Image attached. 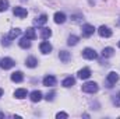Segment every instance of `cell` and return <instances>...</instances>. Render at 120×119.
Returning a JSON list of instances; mask_svg holds the SVG:
<instances>
[{"label": "cell", "instance_id": "1", "mask_svg": "<svg viewBox=\"0 0 120 119\" xmlns=\"http://www.w3.org/2000/svg\"><path fill=\"white\" fill-rule=\"evenodd\" d=\"M98 88H99V87H98V84H96L95 81H88V83L82 84V91H84V92H88V94L96 92Z\"/></svg>", "mask_w": 120, "mask_h": 119}, {"label": "cell", "instance_id": "2", "mask_svg": "<svg viewBox=\"0 0 120 119\" xmlns=\"http://www.w3.org/2000/svg\"><path fill=\"white\" fill-rule=\"evenodd\" d=\"M82 58L84 59H88V60H94L98 58V53L94 51V49H91V48H85L84 51H82Z\"/></svg>", "mask_w": 120, "mask_h": 119}, {"label": "cell", "instance_id": "3", "mask_svg": "<svg viewBox=\"0 0 120 119\" xmlns=\"http://www.w3.org/2000/svg\"><path fill=\"white\" fill-rule=\"evenodd\" d=\"M14 64H15V62L11 59V58H4V59L0 60V66H1L3 70H8V69L14 67Z\"/></svg>", "mask_w": 120, "mask_h": 119}, {"label": "cell", "instance_id": "4", "mask_svg": "<svg viewBox=\"0 0 120 119\" xmlns=\"http://www.w3.org/2000/svg\"><path fill=\"white\" fill-rule=\"evenodd\" d=\"M106 81H108V87H112L113 84H116L117 81H119V74L116 73V71H110L109 74H108V77H106Z\"/></svg>", "mask_w": 120, "mask_h": 119}, {"label": "cell", "instance_id": "5", "mask_svg": "<svg viewBox=\"0 0 120 119\" xmlns=\"http://www.w3.org/2000/svg\"><path fill=\"white\" fill-rule=\"evenodd\" d=\"M82 36H85V38H90L91 35H94V32H95V28H94V25H91V24H84L82 25Z\"/></svg>", "mask_w": 120, "mask_h": 119}, {"label": "cell", "instance_id": "6", "mask_svg": "<svg viewBox=\"0 0 120 119\" xmlns=\"http://www.w3.org/2000/svg\"><path fill=\"white\" fill-rule=\"evenodd\" d=\"M13 13H14V16H17L18 18H25L27 14H28L27 8H24V7H14Z\"/></svg>", "mask_w": 120, "mask_h": 119}, {"label": "cell", "instance_id": "7", "mask_svg": "<svg viewBox=\"0 0 120 119\" xmlns=\"http://www.w3.org/2000/svg\"><path fill=\"white\" fill-rule=\"evenodd\" d=\"M98 34L101 36H103V38H109V36H112V30L109 27H106V25H102V27H99Z\"/></svg>", "mask_w": 120, "mask_h": 119}, {"label": "cell", "instance_id": "8", "mask_svg": "<svg viewBox=\"0 0 120 119\" xmlns=\"http://www.w3.org/2000/svg\"><path fill=\"white\" fill-rule=\"evenodd\" d=\"M39 49H41V52H42L43 55H48V53L52 52V45H50L48 41H43V42L39 45Z\"/></svg>", "mask_w": 120, "mask_h": 119}, {"label": "cell", "instance_id": "9", "mask_svg": "<svg viewBox=\"0 0 120 119\" xmlns=\"http://www.w3.org/2000/svg\"><path fill=\"white\" fill-rule=\"evenodd\" d=\"M77 76H78V79H81V80H87V79H90V76H91V69H88V67H84V69H81V70L77 73Z\"/></svg>", "mask_w": 120, "mask_h": 119}, {"label": "cell", "instance_id": "10", "mask_svg": "<svg viewBox=\"0 0 120 119\" xmlns=\"http://www.w3.org/2000/svg\"><path fill=\"white\" fill-rule=\"evenodd\" d=\"M43 86H46V87H53V86H56V77H55V76H46V77L43 79Z\"/></svg>", "mask_w": 120, "mask_h": 119}, {"label": "cell", "instance_id": "11", "mask_svg": "<svg viewBox=\"0 0 120 119\" xmlns=\"http://www.w3.org/2000/svg\"><path fill=\"white\" fill-rule=\"evenodd\" d=\"M30 98H31L32 102H39L42 99V92L39 90H35V91H32L30 94Z\"/></svg>", "mask_w": 120, "mask_h": 119}, {"label": "cell", "instance_id": "12", "mask_svg": "<svg viewBox=\"0 0 120 119\" xmlns=\"http://www.w3.org/2000/svg\"><path fill=\"white\" fill-rule=\"evenodd\" d=\"M55 23L56 24H63V23H66V14L64 13H61V11H57V13H55Z\"/></svg>", "mask_w": 120, "mask_h": 119}, {"label": "cell", "instance_id": "13", "mask_svg": "<svg viewBox=\"0 0 120 119\" xmlns=\"http://www.w3.org/2000/svg\"><path fill=\"white\" fill-rule=\"evenodd\" d=\"M46 23H48V16H46V14H41L38 18L34 20V24L38 25V27H41V25H43V24H46Z\"/></svg>", "mask_w": 120, "mask_h": 119}, {"label": "cell", "instance_id": "14", "mask_svg": "<svg viewBox=\"0 0 120 119\" xmlns=\"http://www.w3.org/2000/svg\"><path fill=\"white\" fill-rule=\"evenodd\" d=\"M27 95H28V91L25 88H18V90L14 91V97L18 98V99H22V98H25Z\"/></svg>", "mask_w": 120, "mask_h": 119}, {"label": "cell", "instance_id": "15", "mask_svg": "<svg viewBox=\"0 0 120 119\" xmlns=\"http://www.w3.org/2000/svg\"><path fill=\"white\" fill-rule=\"evenodd\" d=\"M11 80H13L14 83H21V81L24 80V74H22V71H14V73L11 74Z\"/></svg>", "mask_w": 120, "mask_h": 119}, {"label": "cell", "instance_id": "16", "mask_svg": "<svg viewBox=\"0 0 120 119\" xmlns=\"http://www.w3.org/2000/svg\"><path fill=\"white\" fill-rule=\"evenodd\" d=\"M59 58L63 63H68V60L71 59V55H70V52H67V51H60Z\"/></svg>", "mask_w": 120, "mask_h": 119}, {"label": "cell", "instance_id": "17", "mask_svg": "<svg viewBox=\"0 0 120 119\" xmlns=\"http://www.w3.org/2000/svg\"><path fill=\"white\" fill-rule=\"evenodd\" d=\"M75 84V79L74 77H66L64 80H63V83H61V86L63 87H71V86H74Z\"/></svg>", "mask_w": 120, "mask_h": 119}, {"label": "cell", "instance_id": "18", "mask_svg": "<svg viewBox=\"0 0 120 119\" xmlns=\"http://www.w3.org/2000/svg\"><path fill=\"white\" fill-rule=\"evenodd\" d=\"M25 64H27V67L34 69V67H36L38 60H36V58H34V56H30V58H27V60H25Z\"/></svg>", "mask_w": 120, "mask_h": 119}, {"label": "cell", "instance_id": "19", "mask_svg": "<svg viewBox=\"0 0 120 119\" xmlns=\"http://www.w3.org/2000/svg\"><path fill=\"white\" fill-rule=\"evenodd\" d=\"M113 53H115V49L110 48V46H108V48H105V49L102 51V56H103V58H112Z\"/></svg>", "mask_w": 120, "mask_h": 119}, {"label": "cell", "instance_id": "20", "mask_svg": "<svg viewBox=\"0 0 120 119\" xmlns=\"http://www.w3.org/2000/svg\"><path fill=\"white\" fill-rule=\"evenodd\" d=\"M52 35V30L50 28H42L41 30V38L42 39H49Z\"/></svg>", "mask_w": 120, "mask_h": 119}, {"label": "cell", "instance_id": "21", "mask_svg": "<svg viewBox=\"0 0 120 119\" xmlns=\"http://www.w3.org/2000/svg\"><path fill=\"white\" fill-rule=\"evenodd\" d=\"M20 46H21L22 49H28L31 46V39H28L27 36H24L22 39H20Z\"/></svg>", "mask_w": 120, "mask_h": 119}, {"label": "cell", "instance_id": "22", "mask_svg": "<svg viewBox=\"0 0 120 119\" xmlns=\"http://www.w3.org/2000/svg\"><path fill=\"white\" fill-rule=\"evenodd\" d=\"M78 41H80V38H78V36H75V35H70V36H68V39H67V44H68L70 46H74V45H77V44H78Z\"/></svg>", "mask_w": 120, "mask_h": 119}, {"label": "cell", "instance_id": "23", "mask_svg": "<svg viewBox=\"0 0 120 119\" xmlns=\"http://www.w3.org/2000/svg\"><path fill=\"white\" fill-rule=\"evenodd\" d=\"M25 36L28 38V39H35L36 38V32L34 28H27L25 30Z\"/></svg>", "mask_w": 120, "mask_h": 119}, {"label": "cell", "instance_id": "24", "mask_svg": "<svg viewBox=\"0 0 120 119\" xmlns=\"http://www.w3.org/2000/svg\"><path fill=\"white\" fill-rule=\"evenodd\" d=\"M20 34H21V30H20V28H13V30L8 32V36H10L11 39H15L17 36H20Z\"/></svg>", "mask_w": 120, "mask_h": 119}, {"label": "cell", "instance_id": "25", "mask_svg": "<svg viewBox=\"0 0 120 119\" xmlns=\"http://www.w3.org/2000/svg\"><path fill=\"white\" fill-rule=\"evenodd\" d=\"M8 8V0H0V13L6 11Z\"/></svg>", "mask_w": 120, "mask_h": 119}, {"label": "cell", "instance_id": "26", "mask_svg": "<svg viewBox=\"0 0 120 119\" xmlns=\"http://www.w3.org/2000/svg\"><path fill=\"white\" fill-rule=\"evenodd\" d=\"M1 41H3V46H10L13 39H11V38L7 35V36H3V39H1Z\"/></svg>", "mask_w": 120, "mask_h": 119}, {"label": "cell", "instance_id": "27", "mask_svg": "<svg viewBox=\"0 0 120 119\" xmlns=\"http://www.w3.org/2000/svg\"><path fill=\"white\" fill-rule=\"evenodd\" d=\"M55 95H56V92H55V91H52V92H49L45 98H46V101H53V99H55Z\"/></svg>", "mask_w": 120, "mask_h": 119}, {"label": "cell", "instance_id": "28", "mask_svg": "<svg viewBox=\"0 0 120 119\" xmlns=\"http://www.w3.org/2000/svg\"><path fill=\"white\" fill-rule=\"evenodd\" d=\"M56 118L57 119H60V118H68V115H67V114H66V112H59V114H56Z\"/></svg>", "mask_w": 120, "mask_h": 119}, {"label": "cell", "instance_id": "29", "mask_svg": "<svg viewBox=\"0 0 120 119\" xmlns=\"http://www.w3.org/2000/svg\"><path fill=\"white\" fill-rule=\"evenodd\" d=\"M113 102L116 104V107H120V92L117 94V95H116V98L113 99Z\"/></svg>", "mask_w": 120, "mask_h": 119}, {"label": "cell", "instance_id": "30", "mask_svg": "<svg viewBox=\"0 0 120 119\" xmlns=\"http://www.w3.org/2000/svg\"><path fill=\"white\" fill-rule=\"evenodd\" d=\"M1 95H3V90L0 88V97H1Z\"/></svg>", "mask_w": 120, "mask_h": 119}, {"label": "cell", "instance_id": "31", "mask_svg": "<svg viewBox=\"0 0 120 119\" xmlns=\"http://www.w3.org/2000/svg\"><path fill=\"white\" fill-rule=\"evenodd\" d=\"M3 116H4V114H1V112H0V118H3Z\"/></svg>", "mask_w": 120, "mask_h": 119}, {"label": "cell", "instance_id": "32", "mask_svg": "<svg viewBox=\"0 0 120 119\" xmlns=\"http://www.w3.org/2000/svg\"><path fill=\"white\" fill-rule=\"evenodd\" d=\"M117 25H120V20H119V23H117Z\"/></svg>", "mask_w": 120, "mask_h": 119}, {"label": "cell", "instance_id": "33", "mask_svg": "<svg viewBox=\"0 0 120 119\" xmlns=\"http://www.w3.org/2000/svg\"><path fill=\"white\" fill-rule=\"evenodd\" d=\"M119 48H120V41H119Z\"/></svg>", "mask_w": 120, "mask_h": 119}]
</instances>
